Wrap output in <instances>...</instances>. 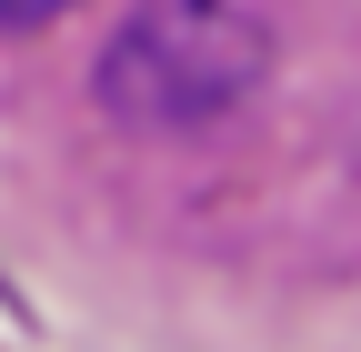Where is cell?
Segmentation results:
<instances>
[{
	"mask_svg": "<svg viewBox=\"0 0 361 352\" xmlns=\"http://www.w3.org/2000/svg\"><path fill=\"white\" fill-rule=\"evenodd\" d=\"M261 20L231 11V0H151L141 20L111 40L101 61V101L121 121H161V131H191L211 111H231L251 81H261Z\"/></svg>",
	"mask_w": 361,
	"mask_h": 352,
	"instance_id": "obj_1",
	"label": "cell"
},
{
	"mask_svg": "<svg viewBox=\"0 0 361 352\" xmlns=\"http://www.w3.org/2000/svg\"><path fill=\"white\" fill-rule=\"evenodd\" d=\"M71 0H0V20H61Z\"/></svg>",
	"mask_w": 361,
	"mask_h": 352,
	"instance_id": "obj_2",
	"label": "cell"
}]
</instances>
